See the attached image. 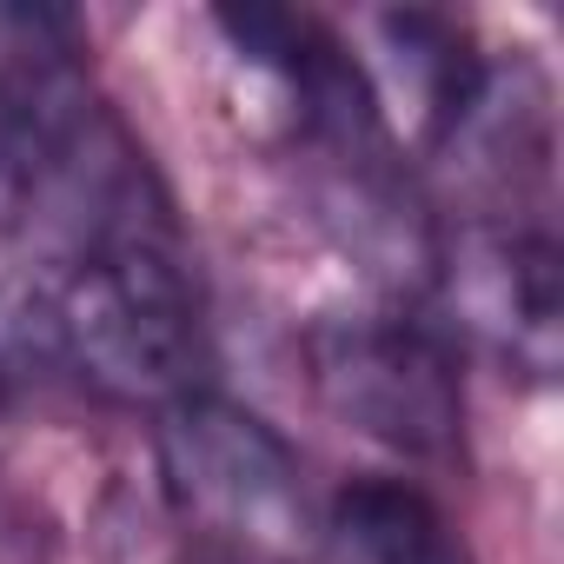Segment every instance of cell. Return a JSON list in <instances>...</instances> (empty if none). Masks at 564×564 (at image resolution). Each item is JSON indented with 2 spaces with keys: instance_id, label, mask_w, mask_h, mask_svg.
I'll use <instances>...</instances> for the list:
<instances>
[{
  "instance_id": "6da1fadb",
  "label": "cell",
  "mask_w": 564,
  "mask_h": 564,
  "mask_svg": "<svg viewBox=\"0 0 564 564\" xmlns=\"http://www.w3.org/2000/svg\"><path fill=\"white\" fill-rule=\"evenodd\" d=\"M0 232L47 272L120 246H173L147 153L41 34L0 54Z\"/></svg>"
},
{
  "instance_id": "7a4b0ae2",
  "label": "cell",
  "mask_w": 564,
  "mask_h": 564,
  "mask_svg": "<svg viewBox=\"0 0 564 564\" xmlns=\"http://www.w3.org/2000/svg\"><path fill=\"white\" fill-rule=\"evenodd\" d=\"M47 346L87 386L127 405H180L206 392V313L173 246H120L41 279Z\"/></svg>"
},
{
  "instance_id": "3957f363",
  "label": "cell",
  "mask_w": 564,
  "mask_h": 564,
  "mask_svg": "<svg viewBox=\"0 0 564 564\" xmlns=\"http://www.w3.org/2000/svg\"><path fill=\"white\" fill-rule=\"evenodd\" d=\"M160 471L173 511L239 564H286L313 544L293 445L219 392L160 412Z\"/></svg>"
},
{
  "instance_id": "277c9868",
  "label": "cell",
  "mask_w": 564,
  "mask_h": 564,
  "mask_svg": "<svg viewBox=\"0 0 564 564\" xmlns=\"http://www.w3.org/2000/svg\"><path fill=\"white\" fill-rule=\"evenodd\" d=\"M313 392L326 412L392 452L438 458L458 445L465 392L452 346L405 313H346L306 333Z\"/></svg>"
},
{
  "instance_id": "5b68a950",
  "label": "cell",
  "mask_w": 564,
  "mask_h": 564,
  "mask_svg": "<svg viewBox=\"0 0 564 564\" xmlns=\"http://www.w3.org/2000/svg\"><path fill=\"white\" fill-rule=\"evenodd\" d=\"M425 286L438 293V313L452 333L485 346L518 379L557 372L564 339V265L557 239L524 219H471L458 232H438Z\"/></svg>"
},
{
  "instance_id": "8992f818",
  "label": "cell",
  "mask_w": 564,
  "mask_h": 564,
  "mask_svg": "<svg viewBox=\"0 0 564 564\" xmlns=\"http://www.w3.org/2000/svg\"><path fill=\"white\" fill-rule=\"evenodd\" d=\"M326 564H471L445 511L399 478H352L326 511Z\"/></svg>"
}]
</instances>
